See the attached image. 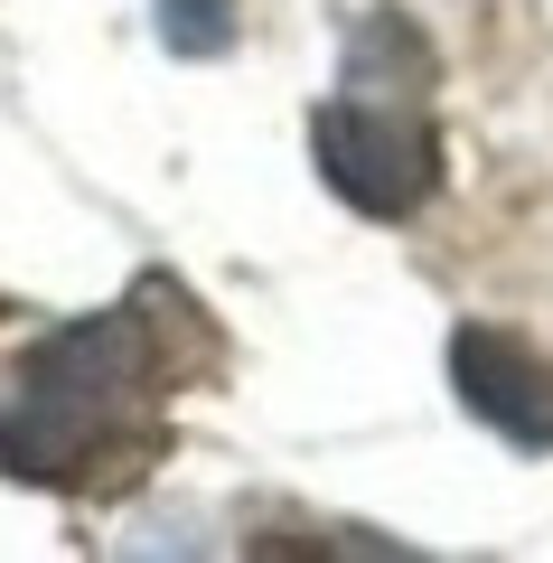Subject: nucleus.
Wrapping results in <instances>:
<instances>
[{
  "instance_id": "f03ea898",
  "label": "nucleus",
  "mask_w": 553,
  "mask_h": 563,
  "mask_svg": "<svg viewBox=\"0 0 553 563\" xmlns=\"http://www.w3.org/2000/svg\"><path fill=\"white\" fill-rule=\"evenodd\" d=\"M319 179L356 207V217H422L441 188V122H432V47L413 38V20L376 10L347 47V95H329L310 113Z\"/></svg>"
},
{
  "instance_id": "7ed1b4c3",
  "label": "nucleus",
  "mask_w": 553,
  "mask_h": 563,
  "mask_svg": "<svg viewBox=\"0 0 553 563\" xmlns=\"http://www.w3.org/2000/svg\"><path fill=\"white\" fill-rule=\"evenodd\" d=\"M451 385L497 442L516 451H553V357H534L516 329L460 320L451 329Z\"/></svg>"
},
{
  "instance_id": "20e7f679",
  "label": "nucleus",
  "mask_w": 553,
  "mask_h": 563,
  "mask_svg": "<svg viewBox=\"0 0 553 563\" xmlns=\"http://www.w3.org/2000/svg\"><path fill=\"white\" fill-rule=\"evenodd\" d=\"M159 47L169 57H225L235 47V0H159Z\"/></svg>"
},
{
  "instance_id": "f257e3e1",
  "label": "nucleus",
  "mask_w": 553,
  "mask_h": 563,
  "mask_svg": "<svg viewBox=\"0 0 553 563\" xmlns=\"http://www.w3.org/2000/svg\"><path fill=\"white\" fill-rule=\"evenodd\" d=\"M178 320H188V301L169 282H141L122 310L47 329L20 357V395L0 404V461L38 488H122L132 470H151L159 395L217 357V339L169 347Z\"/></svg>"
}]
</instances>
